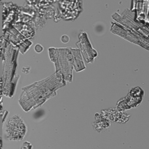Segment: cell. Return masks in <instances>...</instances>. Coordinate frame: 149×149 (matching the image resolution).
I'll return each mask as SVG.
<instances>
[{
  "label": "cell",
  "instance_id": "6da1fadb",
  "mask_svg": "<svg viewBox=\"0 0 149 149\" xmlns=\"http://www.w3.org/2000/svg\"><path fill=\"white\" fill-rule=\"evenodd\" d=\"M26 129L24 124L18 117H14L7 125V135L10 140H20L24 136Z\"/></svg>",
  "mask_w": 149,
  "mask_h": 149
}]
</instances>
